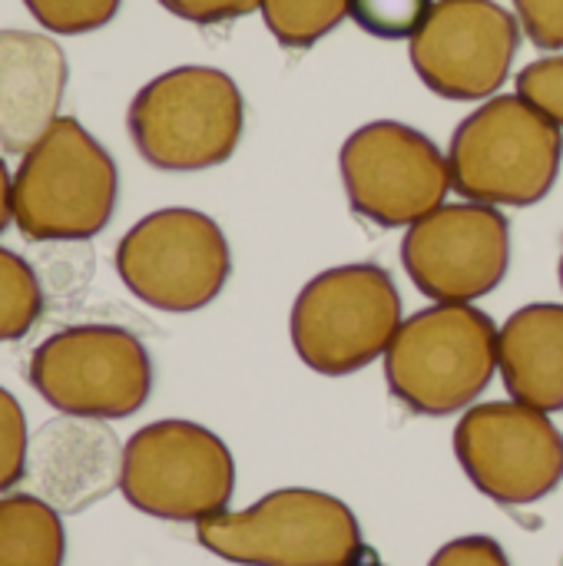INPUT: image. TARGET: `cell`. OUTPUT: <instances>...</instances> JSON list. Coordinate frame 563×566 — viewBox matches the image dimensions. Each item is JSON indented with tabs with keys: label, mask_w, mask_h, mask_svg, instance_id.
I'll return each mask as SVG.
<instances>
[{
	"label": "cell",
	"mask_w": 563,
	"mask_h": 566,
	"mask_svg": "<svg viewBox=\"0 0 563 566\" xmlns=\"http://www.w3.org/2000/svg\"><path fill=\"white\" fill-rule=\"evenodd\" d=\"M116 199V163L76 116H56L13 172V222L30 242L93 239L110 226Z\"/></svg>",
	"instance_id": "1"
},
{
	"label": "cell",
	"mask_w": 563,
	"mask_h": 566,
	"mask_svg": "<svg viewBox=\"0 0 563 566\" xmlns=\"http://www.w3.org/2000/svg\"><path fill=\"white\" fill-rule=\"evenodd\" d=\"M563 163V129L521 93L491 96L451 136V189L468 202L528 209L551 196Z\"/></svg>",
	"instance_id": "2"
},
{
	"label": "cell",
	"mask_w": 563,
	"mask_h": 566,
	"mask_svg": "<svg viewBox=\"0 0 563 566\" xmlns=\"http://www.w3.org/2000/svg\"><path fill=\"white\" fill-rule=\"evenodd\" d=\"M498 332L488 312L455 302H435L405 318L385 352L395 401L421 418L471 408L498 371Z\"/></svg>",
	"instance_id": "3"
},
{
	"label": "cell",
	"mask_w": 563,
	"mask_h": 566,
	"mask_svg": "<svg viewBox=\"0 0 563 566\" xmlns=\"http://www.w3.org/2000/svg\"><path fill=\"white\" fill-rule=\"evenodd\" d=\"M126 129L153 169L199 172L236 156L246 129V99L226 70L176 66L133 96Z\"/></svg>",
	"instance_id": "4"
},
{
	"label": "cell",
	"mask_w": 563,
	"mask_h": 566,
	"mask_svg": "<svg viewBox=\"0 0 563 566\" xmlns=\"http://www.w3.org/2000/svg\"><path fill=\"white\" fill-rule=\"evenodd\" d=\"M196 541L236 566H348L368 554L352 507L312 488H282L246 511L202 517Z\"/></svg>",
	"instance_id": "5"
},
{
	"label": "cell",
	"mask_w": 563,
	"mask_h": 566,
	"mask_svg": "<svg viewBox=\"0 0 563 566\" xmlns=\"http://www.w3.org/2000/svg\"><path fill=\"white\" fill-rule=\"evenodd\" d=\"M395 279L372 262L335 265L315 275L289 315L292 348L315 375L348 378L385 358L402 328Z\"/></svg>",
	"instance_id": "6"
},
{
	"label": "cell",
	"mask_w": 563,
	"mask_h": 566,
	"mask_svg": "<svg viewBox=\"0 0 563 566\" xmlns=\"http://www.w3.org/2000/svg\"><path fill=\"white\" fill-rule=\"evenodd\" d=\"M119 491L146 517L199 524L202 517L229 511L236 461L226 441L196 421H153L123 448Z\"/></svg>",
	"instance_id": "7"
},
{
	"label": "cell",
	"mask_w": 563,
	"mask_h": 566,
	"mask_svg": "<svg viewBox=\"0 0 563 566\" xmlns=\"http://www.w3.org/2000/svg\"><path fill=\"white\" fill-rule=\"evenodd\" d=\"M113 265L133 298L186 315L219 298L232 272V252L212 216L169 206L143 216L116 242Z\"/></svg>",
	"instance_id": "8"
},
{
	"label": "cell",
	"mask_w": 563,
	"mask_h": 566,
	"mask_svg": "<svg viewBox=\"0 0 563 566\" xmlns=\"http://www.w3.org/2000/svg\"><path fill=\"white\" fill-rule=\"evenodd\" d=\"M27 381L60 415L123 421L153 395V358L119 325H70L33 348Z\"/></svg>",
	"instance_id": "9"
},
{
	"label": "cell",
	"mask_w": 563,
	"mask_h": 566,
	"mask_svg": "<svg viewBox=\"0 0 563 566\" xmlns=\"http://www.w3.org/2000/svg\"><path fill=\"white\" fill-rule=\"evenodd\" d=\"M338 169L348 206L382 229L415 226L441 209L451 192L448 156L398 119L358 126L342 143Z\"/></svg>",
	"instance_id": "10"
},
{
	"label": "cell",
	"mask_w": 563,
	"mask_h": 566,
	"mask_svg": "<svg viewBox=\"0 0 563 566\" xmlns=\"http://www.w3.org/2000/svg\"><path fill=\"white\" fill-rule=\"evenodd\" d=\"M451 444L468 481L501 507H531L563 484L557 424L514 398L471 405Z\"/></svg>",
	"instance_id": "11"
},
{
	"label": "cell",
	"mask_w": 563,
	"mask_h": 566,
	"mask_svg": "<svg viewBox=\"0 0 563 566\" xmlns=\"http://www.w3.org/2000/svg\"><path fill=\"white\" fill-rule=\"evenodd\" d=\"M521 46V20L494 0H438L408 56L418 80L458 103L491 99L511 73Z\"/></svg>",
	"instance_id": "12"
},
{
	"label": "cell",
	"mask_w": 563,
	"mask_h": 566,
	"mask_svg": "<svg viewBox=\"0 0 563 566\" xmlns=\"http://www.w3.org/2000/svg\"><path fill=\"white\" fill-rule=\"evenodd\" d=\"M402 265L421 295L471 305L504 282L511 269V226L498 206H441L408 226Z\"/></svg>",
	"instance_id": "13"
},
{
	"label": "cell",
	"mask_w": 563,
	"mask_h": 566,
	"mask_svg": "<svg viewBox=\"0 0 563 566\" xmlns=\"http://www.w3.org/2000/svg\"><path fill=\"white\" fill-rule=\"evenodd\" d=\"M123 448L100 418H50L30 438L23 484L63 517L83 514L119 488Z\"/></svg>",
	"instance_id": "14"
},
{
	"label": "cell",
	"mask_w": 563,
	"mask_h": 566,
	"mask_svg": "<svg viewBox=\"0 0 563 566\" xmlns=\"http://www.w3.org/2000/svg\"><path fill=\"white\" fill-rule=\"evenodd\" d=\"M70 83L63 46L37 30H0V149L23 156L60 116Z\"/></svg>",
	"instance_id": "15"
},
{
	"label": "cell",
	"mask_w": 563,
	"mask_h": 566,
	"mask_svg": "<svg viewBox=\"0 0 563 566\" xmlns=\"http://www.w3.org/2000/svg\"><path fill=\"white\" fill-rule=\"evenodd\" d=\"M498 371L514 401L544 415L563 411V305L534 302L501 325Z\"/></svg>",
	"instance_id": "16"
},
{
	"label": "cell",
	"mask_w": 563,
	"mask_h": 566,
	"mask_svg": "<svg viewBox=\"0 0 563 566\" xmlns=\"http://www.w3.org/2000/svg\"><path fill=\"white\" fill-rule=\"evenodd\" d=\"M63 514L37 494L0 497V566H63Z\"/></svg>",
	"instance_id": "17"
},
{
	"label": "cell",
	"mask_w": 563,
	"mask_h": 566,
	"mask_svg": "<svg viewBox=\"0 0 563 566\" xmlns=\"http://www.w3.org/2000/svg\"><path fill=\"white\" fill-rule=\"evenodd\" d=\"M259 10L279 46L309 50L348 17V0H259Z\"/></svg>",
	"instance_id": "18"
},
{
	"label": "cell",
	"mask_w": 563,
	"mask_h": 566,
	"mask_svg": "<svg viewBox=\"0 0 563 566\" xmlns=\"http://www.w3.org/2000/svg\"><path fill=\"white\" fill-rule=\"evenodd\" d=\"M43 315V289L33 265L0 245V345L20 342Z\"/></svg>",
	"instance_id": "19"
},
{
	"label": "cell",
	"mask_w": 563,
	"mask_h": 566,
	"mask_svg": "<svg viewBox=\"0 0 563 566\" xmlns=\"http://www.w3.org/2000/svg\"><path fill=\"white\" fill-rule=\"evenodd\" d=\"M435 0H348V17L378 40H411Z\"/></svg>",
	"instance_id": "20"
},
{
	"label": "cell",
	"mask_w": 563,
	"mask_h": 566,
	"mask_svg": "<svg viewBox=\"0 0 563 566\" xmlns=\"http://www.w3.org/2000/svg\"><path fill=\"white\" fill-rule=\"evenodd\" d=\"M123 0H23L30 17L60 36H80L106 27L119 13Z\"/></svg>",
	"instance_id": "21"
},
{
	"label": "cell",
	"mask_w": 563,
	"mask_h": 566,
	"mask_svg": "<svg viewBox=\"0 0 563 566\" xmlns=\"http://www.w3.org/2000/svg\"><path fill=\"white\" fill-rule=\"evenodd\" d=\"M27 448H30L27 415L20 401L7 388H0V494H7L23 481Z\"/></svg>",
	"instance_id": "22"
},
{
	"label": "cell",
	"mask_w": 563,
	"mask_h": 566,
	"mask_svg": "<svg viewBox=\"0 0 563 566\" xmlns=\"http://www.w3.org/2000/svg\"><path fill=\"white\" fill-rule=\"evenodd\" d=\"M518 93L563 129V53L534 60L518 73Z\"/></svg>",
	"instance_id": "23"
},
{
	"label": "cell",
	"mask_w": 563,
	"mask_h": 566,
	"mask_svg": "<svg viewBox=\"0 0 563 566\" xmlns=\"http://www.w3.org/2000/svg\"><path fill=\"white\" fill-rule=\"evenodd\" d=\"M521 30L541 50H563V0H514Z\"/></svg>",
	"instance_id": "24"
},
{
	"label": "cell",
	"mask_w": 563,
	"mask_h": 566,
	"mask_svg": "<svg viewBox=\"0 0 563 566\" xmlns=\"http://www.w3.org/2000/svg\"><path fill=\"white\" fill-rule=\"evenodd\" d=\"M173 17L199 23V27H216V23H232L239 17H249L259 10V0H159Z\"/></svg>",
	"instance_id": "25"
},
{
	"label": "cell",
	"mask_w": 563,
	"mask_h": 566,
	"mask_svg": "<svg viewBox=\"0 0 563 566\" xmlns=\"http://www.w3.org/2000/svg\"><path fill=\"white\" fill-rule=\"evenodd\" d=\"M428 566H511V560L494 537L471 534L445 544Z\"/></svg>",
	"instance_id": "26"
},
{
	"label": "cell",
	"mask_w": 563,
	"mask_h": 566,
	"mask_svg": "<svg viewBox=\"0 0 563 566\" xmlns=\"http://www.w3.org/2000/svg\"><path fill=\"white\" fill-rule=\"evenodd\" d=\"M10 219H13V176L0 159V232L10 226Z\"/></svg>",
	"instance_id": "27"
},
{
	"label": "cell",
	"mask_w": 563,
	"mask_h": 566,
	"mask_svg": "<svg viewBox=\"0 0 563 566\" xmlns=\"http://www.w3.org/2000/svg\"><path fill=\"white\" fill-rule=\"evenodd\" d=\"M348 566H385V564H378V557H375V554L368 551V554H365L362 560H355V564H348Z\"/></svg>",
	"instance_id": "28"
},
{
	"label": "cell",
	"mask_w": 563,
	"mask_h": 566,
	"mask_svg": "<svg viewBox=\"0 0 563 566\" xmlns=\"http://www.w3.org/2000/svg\"><path fill=\"white\" fill-rule=\"evenodd\" d=\"M557 279H561V289H563V255H561V265H557Z\"/></svg>",
	"instance_id": "29"
}]
</instances>
